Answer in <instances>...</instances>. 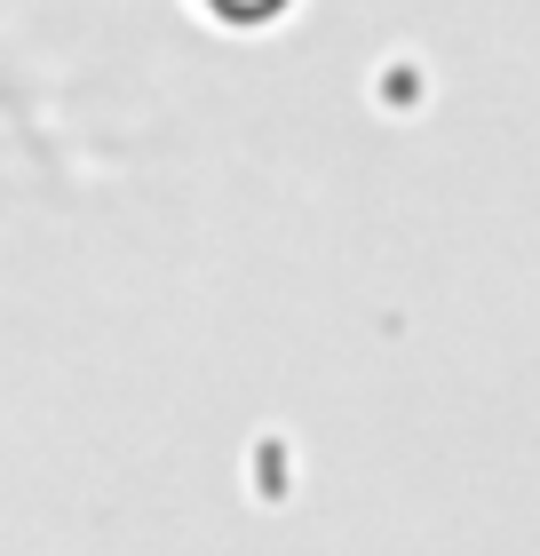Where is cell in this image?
<instances>
[{"instance_id": "cell-1", "label": "cell", "mask_w": 540, "mask_h": 556, "mask_svg": "<svg viewBox=\"0 0 540 556\" xmlns=\"http://www.w3.org/2000/svg\"><path fill=\"white\" fill-rule=\"evenodd\" d=\"M215 16H230V24H263L271 9H287V0H208Z\"/></svg>"}]
</instances>
